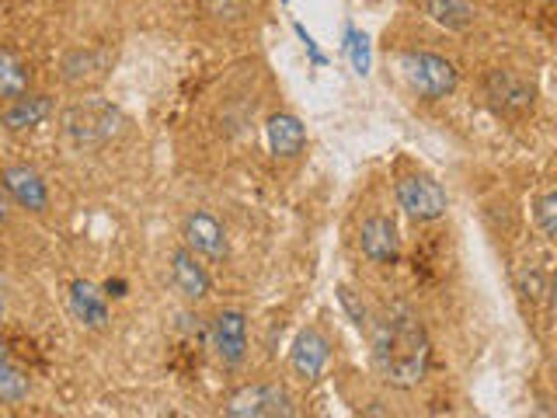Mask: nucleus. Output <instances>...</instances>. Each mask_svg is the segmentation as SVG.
Listing matches in <instances>:
<instances>
[{
	"instance_id": "nucleus-1",
	"label": "nucleus",
	"mask_w": 557,
	"mask_h": 418,
	"mask_svg": "<svg viewBox=\"0 0 557 418\" xmlns=\"http://www.w3.org/2000/svg\"><path fill=\"white\" fill-rule=\"evenodd\" d=\"M373 359L387 383L414 388L425 377L432 359V345L422 321L411 310H391L373 331Z\"/></svg>"
},
{
	"instance_id": "nucleus-2",
	"label": "nucleus",
	"mask_w": 557,
	"mask_h": 418,
	"mask_svg": "<svg viewBox=\"0 0 557 418\" xmlns=\"http://www.w3.org/2000/svg\"><path fill=\"white\" fill-rule=\"evenodd\" d=\"M119 109L109 101H77L74 109H66L63 115V133L70 139V147H77V150H98L104 147L109 139L119 133Z\"/></svg>"
},
{
	"instance_id": "nucleus-3",
	"label": "nucleus",
	"mask_w": 557,
	"mask_h": 418,
	"mask_svg": "<svg viewBox=\"0 0 557 418\" xmlns=\"http://www.w3.org/2000/svg\"><path fill=\"white\" fill-rule=\"evenodd\" d=\"M400 66H405L408 84L425 101H440V98L457 91V81H460L457 66L443 57H435V52H405Z\"/></svg>"
},
{
	"instance_id": "nucleus-4",
	"label": "nucleus",
	"mask_w": 557,
	"mask_h": 418,
	"mask_svg": "<svg viewBox=\"0 0 557 418\" xmlns=\"http://www.w3.org/2000/svg\"><path fill=\"white\" fill-rule=\"evenodd\" d=\"M397 202L418 223L440 220L446 213V206H449L440 182L425 179V174H408V179H400L397 182Z\"/></svg>"
},
{
	"instance_id": "nucleus-5",
	"label": "nucleus",
	"mask_w": 557,
	"mask_h": 418,
	"mask_svg": "<svg viewBox=\"0 0 557 418\" xmlns=\"http://www.w3.org/2000/svg\"><path fill=\"white\" fill-rule=\"evenodd\" d=\"M226 415H237V418L293 415V401L283 388H275V383H251V388H240L226 401Z\"/></svg>"
},
{
	"instance_id": "nucleus-6",
	"label": "nucleus",
	"mask_w": 557,
	"mask_h": 418,
	"mask_svg": "<svg viewBox=\"0 0 557 418\" xmlns=\"http://www.w3.org/2000/svg\"><path fill=\"white\" fill-rule=\"evenodd\" d=\"M213 348L226 366L244 362L248 353V321L240 310H220L213 318Z\"/></svg>"
},
{
	"instance_id": "nucleus-7",
	"label": "nucleus",
	"mask_w": 557,
	"mask_h": 418,
	"mask_svg": "<svg viewBox=\"0 0 557 418\" xmlns=\"http://www.w3.org/2000/svg\"><path fill=\"white\" fill-rule=\"evenodd\" d=\"M359 248L362 255L373 261V266H394L397 255H400V237H397V226L387 217H370L362 223L359 231Z\"/></svg>"
},
{
	"instance_id": "nucleus-8",
	"label": "nucleus",
	"mask_w": 557,
	"mask_h": 418,
	"mask_svg": "<svg viewBox=\"0 0 557 418\" xmlns=\"http://www.w3.org/2000/svg\"><path fill=\"white\" fill-rule=\"evenodd\" d=\"M487 98L495 101L498 112H509V115L533 109V87L522 81L516 70H495V74L487 77Z\"/></svg>"
},
{
	"instance_id": "nucleus-9",
	"label": "nucleus",
	"mask_w": 557,
	"mask_h": 418,
	"mask_svg": "<svg viewBox=\"0 0 557 418\" xmlns=\"http://www.w3.org/2000/svg\"><path fill=\"white\" fill-rule=\"evenodd\" d=\"M185 244L191 255H202L209 261H220L226 255V234L220 220L209 213H191L185 220Z\"/></svg>"
},
{
	"instance_id": "nucleus-10",
	"label": "nucleus",
	"mask_w": 557,
	"mask_h": 418,
	"mask_svg": "<svg viewBox=\"0 0 557 418\" xmlns=\"http://www.w3.org/2000/svg\"><path fill=\"white\" fill-rule=\"evenodd\" d=\"M327 356H331L327 339L321 335V331L307 328V331H300V339H296V345H293V373L300 380H318Z\"/></svg>"
},
{
	"instance_id": "nucleus-11",
	"label": "nucleus",
	"mask_w": 557,
	"mask_h": 418,
	"mask_svg": "<svg viewBox=\"0 0 557 418\" xmlns=\"http://www.w3.org/2000/svg\"><path fill=\"white\" fill-rule=\"evenodd\" d=\"M0 182H4V188L14 196V202H22L25 209H46L49 192H46V182L39 179V171H32L25 164H11L0 174Z\"/></svg>"
},
{
	"instance_id": "nucleus-12",
	"label": "nucleus",
	"mask_w": 557,
	"mask_h": 418,
	"mask_svg": "<svg viewBox=\"0 0 557 418\" xmlns=\"http://www.w3.org/2000/svg\"><path fill=\"white\" fill-rule=\"evenodd\" d=\"M269 147L275 157H296L304 147H307V130H304V122L289 115V112H278L269 119Z\"/></svg>"
},
{
	"instance_id": "nucleus-13",
	"label": "nucleus",
	"mask_w": 557,
	"mask_h": 418,
	"mask_svg": "<svg viewBox=\"0 0 557 418\" xmlns=\"http://www.w3.org/2000/svg\"><path fill=\"white\" fill-rule=\"evenodd\" d=\"M171 279H174V286H178V293H185L188 300H202V296H209V275L188 248L171 255Z\"/></svg>"
},
{
	"instance_id": "nucleus-14",
	"label": "nucleus",
	"mask_w": 557,
	"mask_h": 418,
	"mask_svg": "<svg viewBox=\"0 0 557 418\" xmlns=\"http://www.w3.org/2000/svg\"><path fill=\"white\" fill-rule=\"evenodd\" d=\"M70 310L87 328H104V321H109V300H104V293L95 290L91 283H84V279L70 286Z\"/></svg>"
},
{
	"instance_id": "nucleus-15",
	"label": "nucleus",
	"mask_w": 557,
	"mask_h": 418,
	"mask_svg": "<svg viewBox=\"0 0 557 418\" xmlns=\"http://www.w3.org/2000/svg\"><path fill=\"white\" fill-rule=\"evenodd\" d=\"M52 112V101L46 95H22V98H14L8 109H4V126L11 133H22V130H32V126H39V122H46Z\"/></svg>"
},
{
	"instance_id": "nucleus-16",
	"label": "nucleus",
	"mask_w": 557,
	"mask_h": 418,
	"mask_svg": "<svg viewBox=\"0 0 557 418\" xmlns=\"http://www.w3.org/2000/svg\"><path fill=\"white\" fill-rule=\"evenodd\" d=\"M422 8L435 25H443L449 32H463L474 25V17H478L470 0H422Z\"/></svg>"
},
{
	"instance_id": "nucleus-17",
	"label": "nucleus",
	"mask_w": 557,
	"mask_h": 418,
	"mask_svg": "<svg viewBox=\"0 0 557 418\" xmlns=\"http://www.w3.org/2000/svg\"><path fill=\"white\" fill-rule=\"evenodd\" d=\"M28 95V74L17 63L11 49H0V98H22Z\"/></svg>"
},
{
	"instance_id": "nucleus-18",
	"label": "nucleus",
	"mask_w": 557,
	"mask_h": 418,
	"mask_svg": "<svg viewBox=\"0 0 557 418\" xmlns=\"http://www.w3.org/2000/svg\"><path fill=\"white\" fill-rule=\"evenodd\" d=\"M342 49H345V57L352 60V70L359 77H366L370 74V35L366 32H356V28H345V42H342Z\"/></svg>"
},
{
	"instance_id": "nucleus-19",
	"label": "nucleus",
	"mask_w": 557,
	"mask_h": 418,
	"mask_svg": "<svg viewBox=\"0 0 557 418\" xmlns=\"http://www.w3.org/2000/svg\"><path fill=\"white\" fill-rule=\"evenodd\" d=\"M22 397H28V377L0 359V401H22Z\"/></svg>"
},
{
	"instance_id": "nucleus-20",
	"label": "nucleus",
	"mask_w": 557,
	"mask_h": 418,
	"mask_svg": "<svg viewBox=\"0 0 557 418\" xmlns=\"http://www.w3.org/2000/svg\"><path fill=\"white\" fill-rule=\"evenodd\" d=\"M533 217H536L540 234H544L547 241H554L557 237V192H544V196L536 199Z\"/></svg>"
},
{
	"instance_id": "nucleus-21",
	"label": "nucleus",
	"mask_w": 557,
	"mask_h": 418,
	"mask_svg": "<svg viewBox=\"0 0 557 418\" xmlns=\"http://www.w3.org/2000/svg\"><path fill=\"white\" fill-rule=\"evenodd\" d=\"M293 32H296V35H300V42H304V49H307V57H310V63H313V66H324V63H327V57H324V52L318 49V42H313V35H310V32H307V28H304L300 22H296V25H293Z\"/></svg>"
},
{
	"instance_id": "nucleus-22",
	"label": "nucleus",
	"mask_w": 557,
	"mask_h": 418,
	"mask_svg": "<svg viewBox=\"0 0 557 418\" xmlns=\"http://www.w3.org/2000/svg\"><path fill=\"white\" fill-rule=\"evenodd\" d=\"M338 300H342V307L348 310V318H352V324H356V328H366V307L356 304L352 290H338Z\"/></svg>"
},
{
	"instance_id": "nucleus-23",
	"label": "nucleus",
	"mask_w": 557,
	"mask_h": 418,
	"mask_svg": "<svg viewBox=\"0 0 557 418\" xmlns=\"http://www.w3.org/2000/svg\"><path fill=\"white\" fill-rule=\"evenodd\" d=\"M213 11L226 17H240L248 14V0H213Z\"/></svg>"
},
{
	"instance_id": "nucleus-24",
	"label": "nucleus",
	"mask_w": 557,
	"mask_h": 418,
	"mask_svg": "<svg viewBox=\"0 0 557 418\" xmlns=\"http://www.w3.org/2000/svg\"><path fill=\"white\" fill-rule=\"evenodd\" d=\"M104 293H112V296H126V283H122V279H109V283H104Z\"/></svg>"
},
{
	"instance_id": "nucleus-25",
	"label": "nucleus",
	"mask_w": 557,
	"mask_h": 418,
	"mask_svg": "<svg viewBox=\"0 0 557 418\" xmlns=\"http://www.w3.org/2000/svg\"><path fill=\"white\" fill-rule=\"evenodd\" d=\"M4 217H8V199L0 196V220H4Z\"/></svg>"
},
{
	"instance_id": "nucleus-26",
	"label": "nucleus",
	"mask_w": 557,
	"mask_h": 418,
	"mask_svg": "<svg viewBox=\"0 0 557 418\" xmlns=\"http://www.w3.org/2000/svg\"><path fill=\"white\" fill-rule=\"evenodd\" d=\"M0 314H4V290H0Z\"/></svg>"
},
{
	"instance_id": "nucleus-27",
	"label": "nucleus",
	"mask_w": 557,
	"mask_h": 418,
	"mask_svg": "<svg viewBox=\"0 0 557 418\" xmlns=\"http://www.w3.org/2000/svg\"><path fill=\"white\" fill-rule=\"evenodd\" d=\"M0 359H4V339H0Z\"/></svg>"
},
{
	"instance_id": "nucleus-28",
	"label": "nucleus",
	"mask_w": 557,
	"mask_h": 418,
	"mask_svg": "<svg viewBox=\"0 0 557 418\" xmlns=\"http://www.w3.org/2000/svg\"><path fill=\"white\" fill-rule=\"evenodd\" d=\"M283 4H289V0H283Z\"/></svg>"
},
{
	"instance_id": "nucleus-29",
	"label": "nucleus",
	"mask_w": 557,
	"mask_h": 418,
	"mask_svg": "<svg viewBox=\"0 0 557 418\" xmlns=\"http://www.w3.org/2000/svg\"><path fill=\"white\" fill-rule=\"evenodd\" d=\"M547 4H550V0H547Z\"/></svg>"
}]
</instances>
